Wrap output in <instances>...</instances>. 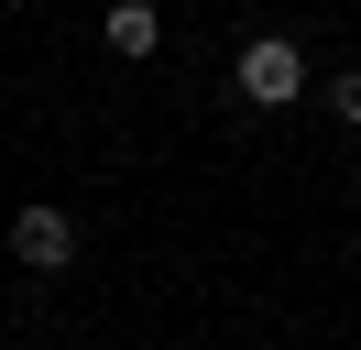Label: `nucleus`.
<instances>
[{"mask_svg":"<svg viewBox=\"0 0 361 350\" xmlns=\"http://www.w3.org/2000/svg\"><path fill=\"white\" fill-rule=\"evenodd\" d=\"M241 99H252V109L307 99V55H295L285 33H252V44H241Z\"/></svg>","mask_w":361,"mask_h":350,"instance_id":"f257e3e1","label":"nucleus"},{"mask_svg":"<svg viewBox=\"0 0 361 350\" xmlns=\"http://www.w3.org/2000/svg\"><path fill=\"white\" fill-rule=\"evenodd\" d=\"M11 262L66 274V262H77V219H66V208H23V219H11Z\"/></svg>","mask_w":361,"mask_h":350,"instance_id":"f03ea898","label":"nucleus"},{"mask_svg":"<svg viewBox=\"0 0 361 350\" xmlns=\"http://www.w3.org/2000/svg\"><path fill=\"white\" fill-rule=\"evenodd\" d=\"M164 44V11L154 0H110V55H154Z\"/></svg>","mask_w":361,"mask_h":350,"instance_id":"7ed1b4c3","label":"nucleus"},{"mask_svg":"<svg viewBox=\"0 0 361 350\" xmlns=\"http://www.w3.org/2000/svg\"><path fill=\"white\" fill-rule=\"evenodd\" d=\"M329 99H339V121H361V77H339V88H329Z\"/></svg>","mask_w":361,"mask_h":350,"instance_id":"20e7f679","label":"nucleus"}]
</instances>
